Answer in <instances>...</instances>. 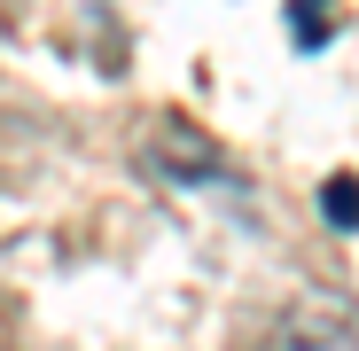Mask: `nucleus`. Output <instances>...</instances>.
<instances>
[{
    "mask_svg": "<svg viewBox=\"0 0 359 351\" xmlns=\"http://www.w3.org/2000/svg\"><path fill=\"white\" fill-rule=\"evenodd\" d=\"M258 351H359V305L344 297H297L289 312H273Z\"/></svg>",
    "mask_w": 359,
    "mask_h": 351,
    "instance_id": "f257e3e1",
    "label": "nucleus"
},
{
    "mask_svg": "<svg viewBox=\"0 0 359 351\" xmlns=\"http://www.w3.org/2000/svg\"><path fill=\"white\" fill-rule=\"evenodd\" d=\"M336 16V0H289V32H297V47H328V24Z\"/></svg>",
    "mask_w": 359,
    "mask_h": 351,
    "instance_id": "f03ea898",
    "label": "nucleus"
},
{
    "mask_svg": "<svg viewBox=\"0 0 359 351\" xmlns=\"http://www.w3.org/2000/svg\"><path fill=\"white\" fill-rule=\"evenodd\" d=\"M320 211H328V226H359V180L351 172H336V180L320 188Z\"/></svg>",
    "mask_w": 359,
    "mask_h": 351,
    "instance_id": "7ed1b4c3",
    "label": "nucleus"
}]
</instances>
